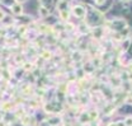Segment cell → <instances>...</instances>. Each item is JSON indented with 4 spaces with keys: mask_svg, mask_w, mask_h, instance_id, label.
I'll return each instance as SVG.
<instances>
[{
    "mask_svg": "<svg viewBox=\"0 0 132 126\" xmlns=\"http://www.w3.org/2000/svg\"><path fill=\"white\" fill-rule=\"evenodd\" d=\"M12 12H13L14 14H20V13H22V6H20V5L18 6L16 4H14V5L12 6Z\"/></svg>",
    "mask_w": 132,
    "mask_h": 126,
    "instance_id": "6da1fadb",
    "label": "cell"
}]
</instances>
